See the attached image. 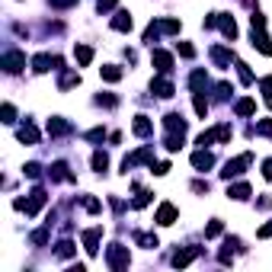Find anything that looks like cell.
<instances>
[{
    "label": "cell",
    "instance_id": "obj_1",
    "mask_svg": "<svg viewBox=\"0 0 272 272\" xmlns=\"http://www.w3.org/2000/svg\"><path fill=\"white\" fill-rule=\"evenodd\" d=\"M45 202H48V195H45V189L39 186V189H32V195H29V198H16L13 205H16L20 211H26V214H39V208L45 205Z\"/></svg>",
    "mask_w": 272,
    "mask_h": 272
},
{
    "label": "cell",
    "instance_id": "obj_2",
    "mask_svg": "<svg viewBox=\"0 0 272 272\" xmlns=\"http://www.w3.org/2000/svg\"><path fill=\"white\" fill-rule=\"evenodd\" d=\"M250 164H253V154H240V157H234V160H227V164H224L221 176H224V179H234V176H240Z\"/></svg>",
    "mask_w": 272,
    "mask_h": 272
},
{
    "label": "cell",
    "instance_id": "obj_3",
    "mask_svg": "<svg viewBox=\"0 0 272 272\" xmlns=\"http://www.w3.org/2000/svg\"><path fill=\"white\" fill-rule=\"evenodd\" d=\"M109 269H128V247L112 243L109 247Z\"/></svg>",
    "mask_w": 272,
    "mask_h": 272
},
{
    "label": "cell",
    "instance_id": "obj_4",
    "mask_svg": "<svg viewBox=\"0 0 272 272\" xmlns=\"http://www.w3.org/2000/svg\"><path fill=\"white\" fill-rule=\"evenodd\" d=\"M23 67H26V55L23 51H7L4 55V70L7 74H20Z\"/></svg>",
    "mask_w": 272,
    "mask_h": 272
},
{
    "label": "cell",
    "instance_id": "obj_5",
    "mask_svg": "<svg viewBox=\"0 0 272 272\" xmlns=\"http://www.w3.org/2000/svg\"><path fill=\"white\" fill-rule=\"evenodd\" d=\"M51 64L61 67V58H51V55H35V58H32V70H35V74H48Z\"/></svg>",
    "mask_w": 272,
    "mask_h": 272
},
{
    "label": "cell",
    "instance_id": "obj_6",
    "mask_svg": "<svg viewBox=\"0 0 272 272\" xmlns=\"http://www.w3.org/2000/svg\"><path fill=\"white\" fill-rule=\"evenodd\" d=\"M151 61H154V67L160 70V74H170V70H173V55H170V51H160V48H157V51L151 55Z\"/></svg>",
    "mask_w": 272,
    "mask_h": 272
},
{
    "label": "cell",
    "instance_id": "obj_7",
    "mask_svg": "<svg viewBox=\"0 0 272 272\" xmlns=\"http://www.w3.org/2000/svg\"><path fill=\"white\" fill-rule=\"evenodd\" d=\"M164 128L173 135H186V119L179 116V112H170V116H164Z\"/></svg>",
    "mask_w": 272,
    "mask_h": 272
},
{
    "label": "cell",
    "instance_id": "obj_8",
    "mask_svg": "<svg viewBox=\"0 0 272 272\" xmlns=\"http://www.w3.org/2000/svg\"><path fill=\"white\" fill-rule=\"evenodd\" d=\"M99 234H103V227H90V231L83 234V247H87L90 256H96V250H99Z\"/></svg>",
    "mask_w": 272,
    "mask_h": 272
},
{
    "label": "cell",
    "instance_id": "obj_9",
    "mask_svg": "<svg viewBox=\"0 0 272 272\" xmlns=\"http://www.w3.org/2000/svg\"><path fill=\"white\" fill-rule=\"evenodd\" d=\"M154 221H157V224H164V227H167V224H173V221H176V208L170 205V202H164L160 208H157V218H154Z\"/></svg>",
    "mask_w": 272,
    "mask_h": 272
},
{
    "label": "cell",
    "instance_id": "obj_10",
    "mask_svg": "<svg viewBox=\"0 0 272 272\" xmlns=\"http://www.w3.org/2000/svg\"><path fill=\"white\" fill-rule=\"evenodd\" d=\"M211 164H214V157H211V154H208L205 148H202V151H195V154H192V167L198 170V173H205V170H208Z\"/></svg>",
    "mask_w": 272,
    "mask_h": 272
},
{
    "label": "cell",
    "instance_id": "obj_11",
    "mask_svg": "<svg viewBox=\"0 0 272 272\" xmlns=\"http://www.w3.org/2000/svg\"><path fill=\"white\" fill-rule=\"evenodd\" d=\"M198 253H202V250H198V247H189V250H179V253L173 256V266H176V269H183V266H189V263L195 260Z\"/></svg>",
    "mask_w": 272,
    "mask_h": 272
},
{
    "label": "cell",
    "instance_id": "obj_12",
    "mask_svg": "<svg viewBox=\"0 0 272 272\" xmlns=\"http://www.w3.org/2000/svg\"><path fill=\"white\" fill-rule=\"evenodd\" d=\"M151 90H154L157 96L167 99V96H173V83H170L167 77H154V80H151Z\"/></svg>",
    "mask_w": 272,
    "mask_h": 272
},
{
    "label": "cell",
    "instance_id": "obj_13",
    "mask_svg": "<svg viewBox=\"0 0 272 272\" xmlns=\"http://www.w3.org/2000/svg\"><path fill=\"white\" fill-rule=\"evenodd\" d=\"M218 26H221V32H224V39H237V23L231 20V16H224V13H218Z\"/></svg>",
    "mask_w": 272,
    "mask_h": 272
},
{
    "label": "cell",
    "instance_id": "obj_14",
    "mask_svg": "<svg viewBox=\"0 0 272 272\" xmlns=\"http://www.w3.org/2000/svg\"><path fill=\"white\" fill-rule=\"evenodd\" d=\"M112 29L116 32H132V16H128L125 10H119L116 16H112Z\"/></svg>",
    "mask_w": 272,
    "mask_h": 272
},
{
    "label": "cell",
    "instance_id": "obj_15",
    "mask_svg": "<svg viewBox=\"0 0 272 272\" xmlns=\"http://www.w3.org/2000/svg\"><path fill=\"white\" fill-rule=\"evenodd\" d=\"M253 45L260 48L263 55H272V39H269L263 29H253Z\"/></svg>",
    "mask_w": 272,
    "mask_h": 272
},
{
    "label": "cell",
    "instance_id": "obj_16",
    "mask_svg": "<svg viewBox=\"0 0 272 272\" xmlns=\"http://www.w3.org/2000/svg\"><path fill=\"white\" fill-rule=\"evenodd\" d=\"M16 138L23 141V144H39V132H35V125H29V122L16 132Z\"/></svg>",
    "mask_w": 272,
    "mask_h": 272
},
{
    "label": "cell",
    "instance_id": "obj_17",
    "mask_svg": "<svg viewBox=\"0 0 272 272\" xmlns=\"http://www.w3.org/2000/svg\"><path fill=\"white\" fill-rule=\"evenodd\" d=\"M189 87H192V93H205V87H208V77H205V70H192V77H189Z\"/></svg>",
    "mask_w": 272,
    "mask_h": 272
},
{
    "label": "cell",
    "instance_id": "obj_18",
    "mask_svg": "<svg viewBox=\"0 0 272 272\" xmlns=\"http://www.w3.org/2000/svg\"><path fill=\"white\" fill-rule=\"evenodd\" d=\"M70 132V122L64 119H48V135H67Z\"/></svg>",
    "mask_w": 272,
    "mask_h": 272
},
{
    "label": "cell",
    "instance_id": "obj_19",
    "mask_svg": "<svg viewBox=\"0 0 272 272\" xmlns=\"http://www.w3.org/2000/svg\"><path fill=\"white\" fill-rule=\"evenodd\" d=\"M132 128H135V135H141V138H148V135H151V128H154V125H151V119H148V116H138Z\"/></svg>",
    "mask_w": 272,
    "mask_h": 272
},
{
    "label": "cell",
    "instance_id": "obj_20",
    "mask_svg": "<svg viewBox=\"0 0 272 272\" xmlns=\"http://www.w3.org/2000/svg\"><path fill=\"white\" fill-rule=\"evenodd\" d=\"M211 58H214V64H218V67H227V64H231V58H234V55L227 51V48H211Z\"/></svg>",
    "mask_w": 272,
    "mask_h": 272
},
{
    "label": "cell",
    "instance_id": "obj_21",
    "mask_svg": "<svg viewBox=\"0 0 272 272\" xmlns=\"http://www.w3.org/2000/svg\"><path fill=\"white\" fill-rule=\"evenodd\" d=\"M227 195H231V198H237V202H243V198L250 195V186H247V183H234L231 189H227Z\"/></svg>",
    "mask_w": 272,
    "mask_h": 272
},
{
    "label": "cell",
    "instance_id": "obj_22",
    "mask_svg": "<svg viewBox=\"0 0 272 272\" xmlns=\"http://www.w3.org/2000/svg\"><path fill=\"white\" fill-rule=\"evenodd\" d=\"M48 176L51 179H74V173H67V164H51Z\"/></svg>",
    "mask_w": 272,
    "mask_h": 272
},
{
    "label": "cell",
    "instance_id": "obj_23",
    "mask_svg": "<svg viewBox=\"0 0 272 272\" xmlns=\"http://www.w3.org/2000/svg\"><path fill=\"white\" fill-rule=\"evenodd\" d=\"M74 58H77V64H90L93 61V48L90 45H77L74 48Z\"/></svg>",
    "mask_w": 272,
    "mask_h": 272
},
{
    "label": "cell",
    "instance_id": "obj_24",
    "mask_svg": "<svg viewBox=\"0 0 272 272\" xmlns=\"http://www.w3.org/2000/svg\"><path fill=\"white\" fill-rule=\"evenodd\" d=\"M99 74H103V80H109V83L122 80V70H119L116 64H106V67H99Z\"/></svg>",
    "mask_w": 272,
    "mask_h": 272
},
{
    "label": "cell",
    "instance_id": "obj_25",
    "mask_svg": "<svg viewBox=\"0 0 272 272\" xmlns=\"http://www.w3.org/2000/svg\"><path fill=\"white\" fill-rule=\"evenodd\" d=\"M106 167H109V157L103 151H96L93 154V170H96V173H106Z\"/></svg>",
    "mask_w": 272,
    "mask_h": 272
},
{
    "label": "cell",
    "instance_id": "obj_26",
    "mask_svg": "<svg viewBox=\"0 0 272 272\" xmlns=\"http://www.w3.org/2000/svg\"><path fill=\"white\" fill-rule=\"evenodd\" d=\"M253 112H256L253 99H240V103H237V116H253Z\"/></svg>",
    "mask_w": 272,
    "mask_h": 272
},
{
    "label": "cell",
    "instance_id": "obj_27",
    "mask_svg": "<svg viewBox=\"0 0 272 272\" xmlns=\"http://www.w3.org/2000/svg\"><path fill=\"white\" fill-rule=\"evenodd\" d=\"M195 112H198V116H202V119L208 116V99H205L202 93H195Z\"/></svg>",
    "mask_w": 272,
    "mask_h": 272
},
{
    "label": "cell",
    "instance_id": "obj_28",
    "mask_svg": "<svg viewBox=\"0 0 272 272\" xmlns=\"http://www.w3.org/2000/svg\"><path fill=\"white\" fill-rule=\"evenodd\" d=\"M74 83H80V74H70V70H67V74L61 77V90H67V87H74Z\"/></svg>",
    "mask_w": 272,
    "mask_h": 272
},
{
    "label": "cell",
    "instance_id": "obj_29",
    "mask_svg": "<svg viewBox=\"0 0 272 272\" xmlns=\"http://www.w3.org/2000/svg\"><path fill=\"white\" fill-rule=\"evenodd\" d=\"M221 231H224V227H221V221H211V224H208V227H205V237H208V240H211V237H218V234H221Z\"/></svg>",
    "mask_w": 272,
    "mask_h": 272
},
{
    "label": "cell",
    "instance_id": "obj_30",
    "mask_svg": "<svg viewBox=\"0 0 272 272\" xmlns=\"http://www.w3.org/2000/svg\"><path fill=\"white\" fill-rule=\"evenodd\" d=\"M138 243L151 250V247H157V237H154V234H138Z\"/></svg>",
    "mask_w": 272,
    "mask_h": 272
},
{
    "label": "cell",
    "instance_id": "obj_31",
    "mask_svg": "<svg viewBox=\"0 0 272 272\" xmlns=\"http://www.w3.org/2000/svg\"><path fill=\"white\" fill-rule=\"evenodd\" d=\"M58 256H74V243H70V240H61V243H58Z\"/></svg>",
    "mask_w": 272,
    "mask_h": 272
},
{
    "label": "cell",
    "instance_id": "obj_32",
    "mask_svg": "<svg viewBox=\"0 0 272 272\" xmlns=\"http://www.w3.org/2000/svg\"><path fill=\"white\" fill-rule=\"evenodd\" d=\"M4 122H7V125H13V122H16V109H13L10 103H4Z\"/></svg>",
    "mask_w": 272,
    "mask_h": 272
},
{
    "label": "cell",
    "instance_id": "obj_33",
    "mask_svg": "<svg viewBox=\"0 0 272 272\" xmlns=\"http://www.w3.org/2000/svg\"><path fill=\"white\" fill-rule=\"evenodd\" d=\"M176 48H179V55H183V58H195V48L189 45V42H179Z\"/></svg>",
    "mask_w": 272,
    "mask_h": 272
},
{
    "label": "cell",
    "instance_id": "obj_34",
    "mask_svg": "<svg viewBox=\"0 0 272 272\" xmlns=\"http://www.w3.org/2000/svg\"><path fill=\"white\" fill-rule=\"evenodd\" d=\"M263 90H266V106L272 109V77H263Z\"/></svg>",
    "mask_w": 272,
    "mask_h": 272
},
{
    "label": "cell",
    "instance_id": "obj_35",
    "mask_svg": "<svg viewBox=\"0 0 272 272\" xmlns=\"http://www.w3.org/2000/svg\"><path fill=\"white\" fill-rule=\"evenodd\" d=\"M23 173H26V176H32V179H39L42 167H39V164H26V167H23Z\"/></svg>",
    "mask_w": 272,
    "mask_h": 272
},
{
    "label": "cell",
    "instance_id": "obj_36",
    "mask_svg": "<svg viewBox=\"0 0 272 272\" xmlns=\"http://www.w3.org/2000/svg\"><path fill=\"white\" fill-rule=\"evenodd\" d=\"M237 67H240V80H243V83H253V74H250V67L243 64V61H237Z\"/></svg>",
    "mask_w": 272,
    "mask_h": 272
},
{
    "label": "cell",
    "instance_id": "obj_37",
    "mask_svg": "<svg viewBox=\"0 0 272 272\" xmlns=\"http://www.w3.org/2000/svg\"><path fill=\"white\" fill-rule=\"evenodd\" d=\"M96 103H99V106H109V109H112V106L119 103V99H116V96H109V93H106V96L99 93V96H96Z\"/></svg>",
    "mask_w": 272,
    "mask_h": 272
},
{
    "label": "cell",
    "instance_id": "obj_38",
    "mask_svg": "<svg viewBox=\"0 0 272 272\" xmlns=\"http://www.w3.org/2000/svg\"><path fill=\"white\" fill-rule=\"evenodd\" d=\"M106 138V128H93V132H87V141H103Z\"/></svg>",
    "mask_w": 272,
    "mask_h": 272
},
{
    "label": "cell",
    "instance_id": "obj_39",
    "mask_svg": "<svg viewBox=\"0 0 272 272\" xmlns=\"http://www.w3.org/2000/svg\"><path fill=\"white\" fill-rule=\"evenodd\" d=\"M256 135H272V122H269V119H263L260 125H256Z\"/></svg>",
    "mask_w": 272,
    "mask_h": 272
},
{
    "label": "cell",
    "instance_id": "obj_40",
    "mask_svg": "<svg viewBox=\"0 0 272 272\" xmlns=\"http://www.w3.org/2000/svg\"><path fill=\"white\" fill-rule=\"evenodd\" d=\"M112 7H116V0H96V10L99 13H109Z\"/></svg>",
    "mask_w": 272,
    "mask_h": 272
},
{
    "label": "cell",
    "instance_id": "obj_41",
    "mask_svg": "<svg viewBox=\"0 0 272 272\" xmlns=\"http://www.w3.org/2000/svg\"><path fill=\"white\" fill-rule=\"evenodd\" d=\"M83 208H87V211H99V202L90 198V195H83Z\"/></svg>",
    "mask_w": 272,
    "mask_h": 272
},
{
    "label": "cell",
    "instance_id": "obj_42",
    "mask_svg": "<svg viewBox=\"0 0 272 272\" xmlns=\"http://www.w3.org/2000/svg\"><path fill=\"white\" fill-rule=\"evenodd\" d=\"M45 240H48V231H35V234H32V243H35V247H42Z\"/></svg>",
    "mask_w": 272,
    "mask_h": 272
},
{
    "label": "cell",
    "instance_id": "obj_43",
    "mask_svg": "<svg viewBox=\"0 0 272 272\" xmlns=\"http://www.w3.org/2000/svg\"><path fill=\"white\" fill-rule=\"evenodd\" d=\"M256 237H260V240H266V237H272V221H269V224H263V227H260V231H256Z\"/></svg>",
    "mask_w": 272,
    "mask_h": 272
},
{
    "label": "cell",
    "instance_id": "obj_44",
    "mask_svg": "<svg viewBox=\"0 0 272 272\" xmlns=\"http://www.w3.org/2000/svg\"><path fill=\"white\" fill-rule=\"evenodd\" d=\"M77 0H51V7H58V10H64V7H74Z\"/></svg>",
    "mask_w": 272,
    "mask_h": 272
},
{
    "label": "cell",
    "instance_id": "obj_45",
    "mask_svg": "<svg viewBox=\"0 0 272 272\" xmlns=\"http://www.w3.org/2000/svg\"><path fill=\"white\" fill-rule=\"evenodd\" d=\"M263 176H266V179H272V160H266V164H263Z\"/></svg>",
    "mask_w": 272,
    "mask_h": 272
}]
</instances>
